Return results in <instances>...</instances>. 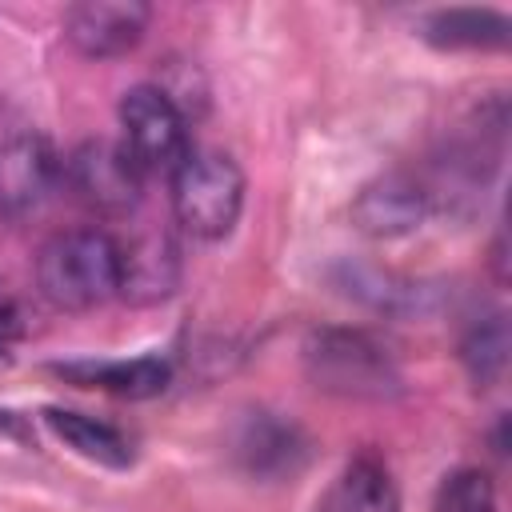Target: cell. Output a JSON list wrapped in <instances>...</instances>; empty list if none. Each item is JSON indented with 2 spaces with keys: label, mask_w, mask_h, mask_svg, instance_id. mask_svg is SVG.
<instances>
[{
  "label": "cell",
  "mask_w": 512,
  "mask_h": 512,
  "mask_svg": "<svg viewBox=\"0 0 512 512\" xmlns=\"http://www.w3.org/2000/svg\"><path fill=\"white\" fill-rule=\"evenodd\" d=\"M36 288L60 312H88L120 288V244L100 228L56 232L36 256Z\"/></svg>",
  "instance_id": "6da1fadb"
},
{
  "label": "cell",
  "mask_w": 512,
  "mask_h": 512,
  "mask_svg": "<svg viewBox=\"0 0 512 512\" xmlns=\"http://www.w3.org/2000/svg\"><path fill=\"white\" fill-rule=\"evenodd\" d=\"M172 180V212L176 224L196 240H224L244 208V172L232 156L212 148H192Z\"/></svg>",
  "instance_id": "7a4b0ae2"
},
{
  "label": "cell",
  "mask_w": 512,
  "mask_h": 512,
  "mask_svg": "<svg viewBox=\"0 0 512 512\" xmlns=\"http://www.w3.org/2000/svg\"><path fill=\"white\" fill-rule=\"evenodd\" d=\"M304 368L316 388L348 400H388L400 392V368L368 332L324 328L304 344Z\"/></svg>",
  "instance_id": "3957f363"
},
{
  "label": "cell",
  "mask_w": 512,
  "mask_h": 512,
  "mask_svg": "<svg viewBox=\"0 0 512 512\" xmlns=\"http://www.w3.org/2000/svg\"><path fill=\"white\" fill-rule=\"evenodd\" d=\"M120 144L128 156L140 164V172H164L172 176L176 164L192 152L188 144V120L180 104L156 88V84H136L120 96Z\"/></svg>",
  "instance_id": "277c9868"
},
{
  "label": "cell",
  "mask_w": 512,
  "mask_h": 512,
  "mask_svg": "<svg viewBox=\"0 0 512 512\" xmlns=\"http://www.w3.org/2000/svg\"><path fill=\"white\" fill-rule=\"evenodd\" d=\"M64 184L92 212L124 216L140 200L144 172L120 140H88L64 160Z\"/></svg>",
  "instance_id": "5b68a950"
},
{
  "label": "cell",
  "mask_w": 512,
  "mask_h": 512,
  "mask_svg": "<svg viewBox=\"0 0 512 512\" xmlns=\"http://www.w3.org/2000/svg\"><path fill=\"white\" fill-rule=\"evenodd\" d=\"M60 180L64 164L40 132H16L0 140V216L20 220L36 212Z\"/></svg>",
  "instance_id": "8992f818"
},
{
  "label": "cell",
  "mask_w": 512,
  "mask_h": 512,
  "mask_svg": "<svg viewBox=\"0 0 512 512\" xmlns=\"http://www.w3.org/2000/svg\"><path fill=\"white\" fill-rule=\"evenodd\" d=\"M148 20L152 8L140 0H84L64 12V36L80 56L112 60L144 40Z\"/></svg>",
  "instance_id": "52a82bcc"
},
{
  "label": "cell",
  "mask_w": 512,
  "mask_h": 512,
  "mask_svg": "<svg viewBox=\"0 0 512 512\" xmlns=\"http://www.w3.org/2000/svg\"><path fill=\"white\" fill-rule=\"evenodd\" d=\"M424 216H428V192L404 172H388V176L372 180L352 204L356 228L376 240L408 236L412 228H420Z\"/></svg>",
  "instance_id": "ba28073f"
},
{
  "label": "cell",
  "mask_w": 512,
  "mask_h": 512,
  "mask_svg": "<svg viewBox=\"0 0 512 512\" xmlns=\"http://www.w3.org/2000/svg\"><path fill=\"white\" fill-rule=\"evenodd\" d=\"M180 280V252L168 236L148 232L120 244V296L132 304H156L176 292Z\"/></svg>",
  "instance_id": "9c48e42d"
},
{
  "label": "cell",
  "mask_w": 512,
  "mask_h": 512,
  "mask_svg": "<svg viewBox=\"0 0 512 512\" xmlns=\"http://www.w3.org/2000/svg\"><path fill=\"white\" fill-rule=\"evenodd\" d=\"M56 376L80 384V388H100L124 400H148L160 396L172 384V364L160 356H136V360H72L56 364Z\"/></svg>",
  "instance_id": "30bf717a"
},
{
  "label": "cell",
  "mask_w": 512,
  "mask_h": 512,
  "mask_svg": "<svg viewBox=\"0 0 512 512\" xmlns=\"http://www.w3.org/2000/svg\"><path fill=\"white\" fill-rule=\"evenodd\" d=\"M316 512H400V492L388 464L372 452L348 460Z\"/></svg>",
  "instance_id": "8fae6325"
},
{
  "label": "cell",
  "mask_w": 512,
  "mask_h": 512,
  "mask_svg": "<svg viewBox=\"0 0 512 512\" xmlns=\"http://www.w3.org/2000/svg\"><path fill=\"white\" fill-rule=\"evenodd\" d=\"M44 420L56 432V440H64L72 452H80L92 464L128 468L132 456H136L132 440L116 424H108V420H96V416H84V412H68V408H48Z\"/></svg>",
  "instance_id": "7c38bea8"
},
{
  "label": "cell",
  "mask_w": 512,
  "mask_h": 512,
  "mask_svg": "<svg viewBox=\"0 0 512 512\" xmlns=\"http://www.w3.org/2000/svg\"><path fill=\"white\" fill-rule=\"evenodd\" d=\"M424 36L440 48H500L508 40V20L492 8H452L428 16Z\"/></svg>",
  "instance_id": "4fadbf2b"
},
{
  "label": "cell",
  "mask_w": 512,
  "mask_h": 512,
  "mask_svg": "<svg viewBox=\"0 0 512 512\" xmlns=\"http://www.w3.org/2000/svg\"><path fill=\"white\" fill-rule=\"evenodd\" d=\"M236 452L244 456V464L252 472H284V468L292 472L304 444H300V432L292 424H280L272 416H256V420H248Z\"/></svg>",
  "instance_id": "5bb4252c"
},
{
  "label": "cell",
  "mask_w": 512,
  "mask_h": 512,
  "mask_svg": "<svg viewBox=\"0 0 512 512\" xmlns=\"http://www.w3.org/2000/svg\"><path fill=\"white\" fill-rule=\"evenodd\" d=\"M468 372L476 384H492L504 364H508V328H504V316H488L480 320L468 336H464V348H460Z\"/></svg>",
  "instance_id": "9a60e30c"
},
{
  "label": "cell",
  "mask_w": 512,
  "mask_h": 512,
  "mask_svg": "<svg viewBox=\"0 0 512 512\" xmlns=\"http://www.w3.org/2000/svg\"><path fill=\"white\" fill-rule=\"evenodd\" d=\"M432 512H496V488H492L488 472H480V468L452 472L440 484Z\"/></svg>",
  "instance_id": "2e32d148"
}]
</instances>
